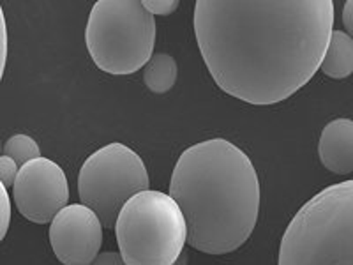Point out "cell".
Segmentation results:
<instances>
[{
	"mask_svg": "<svg viewBox=\"0 0 353 265\" xmlns=\"http://www.w3.org/2000/svg\"><path fill=\"white\" fill-rule=\"evenodd\" d=\"M4 156H9L17 161L18 166H23L28 161L41 157L39 145L28 135H14L4 145Z\"/></svg>",
	"mask_w": 353,
	"mask_h": 265,
	"instance_id": "obj_12",
	"label": "cell"
},
{
	"mask_svg": "<svg viewBox=\"0 0 353 265\" xmlns=\"http://www.w3.org/2000/svg\"><path fill=\"white\" fill-rule=\"evenodd\" d=\"M320 69L323 75L343 80L353 72V39L343 30H332Z\"/></svg>",
	"mask_w": 353,
	"mask_h": 265,
	"instance_id": "obj_10",
	"label": "cell"
},
{
	"mask_svg": "<svg viewBox=\"0 0 353 265\" xmlns=\"http://www.w3.org/2000/svg\"><path fill=\"white\" fill-rule=\"evenodd\" d=\"M352 9H353V2L348 0L345 4V11H343V21H345V27H346V34L352 36L353 34V20H352Z\"/></svg>",
	"mask_w": 353,
	"mask_h": 265,
	"instance_id": "obj_18",
	"label": "cell"
},
{
	"mask_svg": "<svg viewBox=\"0 0 353 265\" xmlns=\"http://www.w3.org/2000/svg\"><path fill=\"white\" fill-rule=\"evenodd\" d=\"M170 197L184 214L188 244L207 255L232 253L256 226L258 173L248 154L225 138L200 141L181 154Z\"/></svg>",
	"mask_w": 353,
	"mask_h": 265,
	"instance_id": "obj_2",
	"label": "cell"
},
{
	"mask_svg": "<svg viewBox=\"0 0 353 265\" xmlns=\"http://www.w3.org/2000/svg\"><path fill=\"white\" fill-rule=\"evenodd\" d=\"M277 265H353V182L314 195L293 216Z\"/></svg>",
	"mask_w": 353,
	"mask_h": 265,
	"instance_id": "obj_3",
	"label": "cell"
},
{
	"mask_svg": "<svg viewBox=\"0 0 353 265\" xmlns=\"http://www.w3.org/2000/svg\"><path fill=\"white\" fill-rule=\"evenodd\" d=\"M90 265H125L119 253H103L96 258Z\"/></svg>",
	"mask_w": 353,
	"mask_h": 265,
	"instance_id": "obj_17",
	"label": "cell"
},
{
	"mask_svg": "<svg viewBox=\"0 0 353 265\" xmlns=\"http://www.w3.org/2000/svg\"><path fill=\"white\" fill-rule=\"evenodd\" d=\"M332 0H198L194 34L217 87L249 105H276L320 69Z\"/></svg>",
	"mask_w": 353,
	"mask_h": 265,
	"instance_id": "obj_1",
	"label": "cell"
},
{
	"mask_svg": "<svg viewBox=\"0 0 353 265\" xmlns=\"http://www.w3.org/2000/svg\"><path fill=\"white\" fill-rule=\"evenodd\" d=\"M150 186L145 163L128 145L110 144L88 156L78 175L81 204L113 228L125 202Z\"/></svg>",
	"mask_w": 353,
	"mask_h": 265,
	"instance_id": "obj_6",
	"label": "cell"
},
{
	"mask_svg": "<svg viewBox=\"0 0 353 265\" xmlns=\"http://www.w3.org/2000/svg\"><path fill=\"white\" fill-rule=\"evenodd\" d=\"M14 205L28 221L44 225L69 202V186L64 170L48 157H37L20 166L12 184Z\"/></svg>",
	"mask_w": 353,
	"mask_h": 265,
	"instance_id": "obj_7",
	"label": "cell"
},
{
	"mask_svg": "<svg viewBox=\"0 0 353 265\" xmlns=\"http://www.w3.org/2000/svg\"><path fill=\"white\" fill-rule=\"evenodd\" d=\"M18 172H20V166L17 165V161L2 154V156H0V182H2L6 188H12V184L17 181Z\"/></svg>",
	"mask_w": 353,
	"mask_h": 265,
	"instance_id": "obj_14",
	"label": "cell"
},
{
	"mask_svg": "<svg viewBox=\"0 0 353 265\" xmlns=\"http://www.w3.org/2000/svg\"><path fill=\"white\" fill-rule=\"evenodd\" d=\"M141 4L150 14H159V17H168L179 8V0H141Z\"/></svg>",
	"mask_w": 353,
	"mask_h": 265,
	"instance_id": "obj_15",
	"label": "cell"
},
{
	"mask_svg": "<svg viewBox=\"0 0 353 265\" xmlns=\"http://www.w3.org/2000/svg\"><path fill=\"white\" fill-rule=\"evenodd\" d=\"M6 62H8V27H6V17L0 6V81L4 77Z\"/></svg>",
	"mask_w": 353,
	"mask_h": 265,
	"instance_id": "obj_16",
	"label": "cell"
},
{
	"mask_svg": "<svg viewBox=\"0 0 353 265\" xmlns=\"http://www.w3.org/2000/svg\"><path fill=\"white\" fill-rule=\"evenodd\" d=\"M156 21L141 0H99L87 23V48L101 71L132 75L150 61Z\"/></svg>",
	"mask_w": 353,
	"mask_h": 265,
	"instance_id": "obj_5",
	"label": "cell"
},
{
	"mask_svg": "<svg viewBox=\"0 0 353 265\" xmlns=\"http://www.w3.org/2000/svg\"><path fill=\"white\" fill-rule=\"evenodd\" d=\"M50 242L64 265H90L103 246V225L87 205H65L50 223Z\"/></svg>",
	"mask_w": 353,
	"mask_h": 265,
	"instance_id": "obj_8",
	"label": "cell"
},
{
	"mask_svg": "<svg viewBox=\"0 0 353 265\" xmlns=\"http://www.w3.org/2000/svg\"><path fill=\"white\" fill-rule=\"evenodd\" d=\"M115 233L125 265H172L188 242V226L176 202L150 189L125 202Z\"/></svg>",
	"mask_w": 353,
	"mask_h": 265,
	"instance_id": "obj_4",
	"label": "cell"
},
{
	"mask_svg": "<svg viewBox=\"0 0 353 265\" xmlns=\"http://www.w3.org/2000/svg\"><path fill=\"white\" fill-rule=\"evenodd\" d=\"M9 223H11V198H9L8 188L0 182V242L4 241Z\"/></svg>",
	"mask_w": 353,
	"mask_h": 265,
	"instance_id": "obj_13",
	"label": "cell"
},
{
	"mask_svg": "<svg viewBox=\"0 0 353 265\" xmlns=\"http://www.w3.org/2000/svg\"><path fill=\"white\" fill-rule=\"evenodd\" d=\"M188 260H189L188 253H185V251H182V255H181V257L176 258V260L173 262L172 265H188Z\"/></svg>",
	"mask_w": 353,
	"mask_h": 265,
	"instance_id": "obj_19",
	"label": "cell"
},
{
	"mask_svg": "<svg viewBox=\"0 0 353 265\" xmlns=\"http://www.w3.org/2000/svg\"><path fill=\"white\" fill-rule=\"evenodd\" d=\"M321 165L337 175L353 172V122L336 119L323 128L318 145Z\"/></svg>",
	"mask_w": 353,
	"mask_h": 265,
	"instance_id": "obj_9",
	"label": "cell"
},
{
	"mask_svg": "<svg viewBox=\"0 0 353 265\" xmlns=\"http://www.w3.org/2000/svg\"><path fill=\"white\" fill-rule=\"evenodd\" d=\"M176 62L168 53H156L145 64L143 81L154 94H166L173 88L176 81Z\"/></svg>",
	"mask_w": 353,
	"mask_h": 265,
	"instance_id": "obj_11",
	"label": "cell"
}]
</instances>
